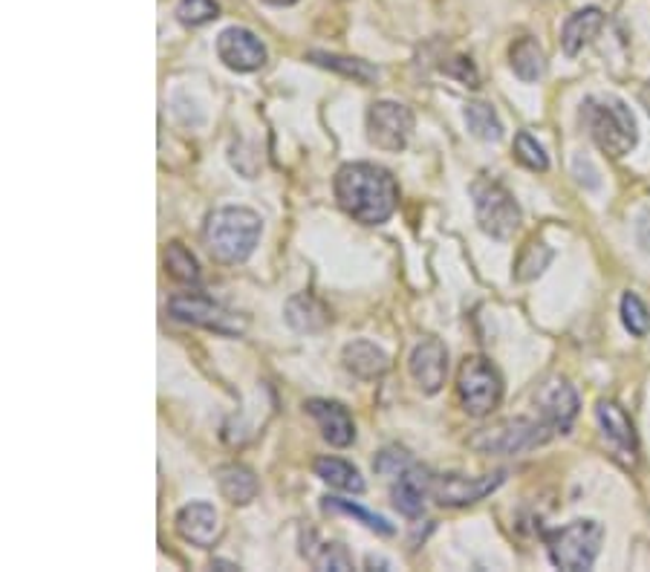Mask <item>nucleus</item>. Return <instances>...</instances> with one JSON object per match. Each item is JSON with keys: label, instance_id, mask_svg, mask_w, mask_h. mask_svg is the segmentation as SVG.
<instances>
[{"label": "nucleus", "instance_id": "nucleus-35", "mask_svg": "<svg viewBox=\"0 0 650 572\" xmlns=\"http://www.w3.org/2000/svg\"><path fill=\"white\" fill-rule=\"evenodd\" d=\"M642 105H645V110L650 113V81L642 87Z\"/></svg>", "mask_w": 650, "mask_h": 572}, {"label": "nucleus", "instance_id": "nucleus-29", "mask_svg": "<svg viewBox=\"0 0 650 572\" xmlns=\"http://www.w3.org/2000/svg\"><path fill=\"white\" fill-rule=\"evenodd\" d=\"M621 321H625V327L636 339H642V336L650 333V312L636 293H627L625 298H621Z\"/></svg>", "mask_w": 650, "mask_h": 572}, {"label": "nucleus", "instance_id": "nucleus-33", "mask_svg": "<svg viewBox=\"0 0 650 572\" xmlns=\"http://www.w3.org/2000/svg\"><path fill=\"white\" fill-rule=\"evenodd\" d=\"M410 465H414V460H410L408 451L399 449V446H390V449H385L382 454H376V460H373V469H376V472L394 480L403 472H408Z\"/></svg>", "mask_w": 650, "mask_h": 572}, {"label": "nucleus", "instance_id": "nucleus-28", "mask_svg": "<svg viewBox=\"0 0 650 572\" xmlns=\"http://www.w3.org/2000/svg\"><path fill=\"white\" fill-rule=\"evenodd\" d=\"M304 556L310 558V564L316 570H335V572H348L353 570V561H350L348 549L341 543H318L316 549L304 547Z\"/></svg>", "mask_w": 650, "mask_h": 572}, {"label": "nucleus", "instance_id": "nucleus-37", "mask_svg": "<svg viewBox=\"0 0 650 572\" xmlns=\"http://www.w3.org/2000/svg\"><path fill=\"white\" fill-rule=\"evenodd\" d=\"M264 3H272V7H293L295 0H264Z\"/></svg>", "mask_w": 650, "mask_h": 572}, {"label": "nucleus", "instance_id": "nucleus-36", "mask_svg": "<svg viewBox=\"0 0 650 572\" xmlns=\"http://www.w3.org/2000/svg\"><path fill=\"white\" fill-rule=\"evenodd\" d=\"M367 566H382V570H387L390 564H387V561H382V558L371 556V558H367Z\"/></svg>", "mask_w": 650, "mask_h": 572}, {"label": "nucleus", "instance_id": "nucleus-8", "mask_svg": "<svg viewBox=\"0 0 650 572\" xmlns=\"http://www.w3.org/2000/svg\"><path fill=\"white\" fill-rule=\"evenodd\" d=\"M168 312L177 321L206 327V330H214V333L223 336H241L246 330V318L225 310L223 304H217L214 298L202 293H177L168 301Z\"/></svg>", "mask_w": 650, "mask_h": 572}, {"label": "nucleus", "instance_id": "nucleus-2", "mask_svg": "<svg viewBox=\"0 0 650 572\" xmlns=\"http://www.w3.org/2000/svg\"><path fill=\"white\" fill-rule=\"evenodd\" d=\"M264 232L261 217L252 209H241V206H225L206 217V229H202V240L206 249L217 263H243L252 252H255L257 240Z\"/></svg>", "mask_w": 650, "mask_h": 572}, {"label": "nucleus", "instance_id": "nucleus-3", "mask_svg": "<svg viewBox=\"0 0 650 572\" xmlns=\"http://www.w3.org/2000/svg\"><path fill=\"white\" fill-rule=\"evenodd\" d=\"M581 119L587 124L590 136L613 160H621L639 142V128L625 101L619 96L598 94L581 105Z\"/></svg>", "mask_w": 650, "mask_h": 572}, {"label": "nucleus", "instance_id": "nucleus-23", "mask_svg": "<svg viewBox=\"0 0 650 572\" xmlns=\"http://www.w3.org/2000/svg\"><path fill=\"white\" fill-rule=\"evenodd\" d=\"M316 474L324 480L327 486L341 488V492H353V495H362L364 492V480L356 465H350L348 460H339V457H321V460H316Z\"/></svg>", "mask_w": 650, "mask_h": 572}, {"label": "nucleus", "instance_id": "nucleus-21", "mask_svg": "<svg viewBox=\"0 0 650 572\" xmlns=\"http://www.w3.org/2000/svg\"><path fill=\"white\" fill-rule=\"evenodd\" d=\"M287 321L293 330H298V333H316V330L327 327L330 312H327V307L318 301V298L304 293V295H295V298H289L287 301Z\"/></svg>", "mask_w": 650, "mask_h": 572}, {"label": "nucleus", "instance_id": "nucleus-27", "mask_svg": "<svg viewBox=\"0 0 650 572\" xmlns=\"http://www.w3.org/2000/svg\"><path fill=\"white\" fill-rule=\"evenodd\" d=\"M324 512H330V515H350V518H356L359 524H364L367 529H373V532L394 535V526L387 524V520L382 518V515H373V512L362 509V506H359V503H353V501H341V497H327Z\"/></svg>", "mask_w": 650, "mask_h": 572}, {"label": "nucleus", "instance_id": "nucleus-16", "mask_svg": "<svg viewBox=\"0 0 650 572\" xmlns=\"http://www.w3.org/2000/svg\"><path fill=\"white\" fill-rule=\"evenodd\" d=\"M177 532L194 547L209 549L220 538V518L211 503H188L177 512Z\"/></svg>", "mask_w": 650, "mask_h": 572}, {"label": "nucleus", "instance_id": "nucleus-31", "mask_svg": "<svg viewBox=\"0 0 650 572\" xmlns=\"http://www.w3.org/2000/svg\"><path fill=\"white\" fill-rule=\"evenodd\" d=\"M220 15L214 0H183L177 7V21L183 26H202Z\"/></svg>", "mask_w": 650, "mask_h": 572}, {"label": "nucleus", "instance_id": "nucleus-12", "mask_svg": "<svg viewBox=\"0 0 650 572\" xmlns=\"http://www.w3.org/2000/svg\"><path fill=\"white\" fill-rule=\"evenodd\" d=\"M217 55L234 73H255L266 64V47L255 32L243 30V26H229L220 32Z\"/></svg>", "mask_w": 650, "mask_h": 572}, {"label": "nucleus", "instance_id": "nucleus-17", "mask_svg": "<svg viewBox=\"0 0 650 572\" xmlns=\"http://www.w3.org/2000/svg\"><path fill=\"white\" fill-rule=\"evenodd\" d=\"M428 495H433V477L428 469H419V465H410L408 472H403L394 483V506L408 518H419L426 512Z\"/></svg>", "mask_w": 650, "mask_h": 572}, {"label": "nucleus", "instance_id": "nucleus-7", "mask_svg": "<svg viewBox=\"0 0 650 572\" xmlns=\"http://www.w3.org/2000/svg\"><path fill=\"white\" fill-rule=\"evenodd\" d=\"M458 394L469 417H486L504 399V380L488 359H465L458 376Z\"/></svg>", "mask_w": 650, "mask_h": 572}, {"label": "nucleus", "instance_id": "nucleus-11", "mask_svg": "<svg viewBox=\"0 0 650 572\" xmlns=\"http://www.w3.org/2000/svg\"><path fill=\"white\" fill-rule=\"evenodd\" d=\"M596 417L598 426H602L604 440H607V446L613 449V457H616L625 469H636V463H639V437H636V428L634 422H630V417H627L619 405L607 403V399L598 403Z\"/></svg>", "mask_w": 650, "mask_h": 572}, {"label": "nucleus", "instance_id": "nucleus-32", "mask_svg": "<svg viewBox=\"0 0 650 572\" xmlns=\"http://www.w3.org/2000/svg\"><path fill=\"white\" fill-rule=\"evenodd\" d=\"M550 261H552V249H547L543 243H529L518 261V280L538 278V275L550 266Z\"/></svg>", "mask_w": 650, "mask_h": 572}, {"label": "nucleus", "instance_id": "nucleus-13", "mask_svg": "<svg viewBox=\"0 0 650 572\" xmlns=\"http://www.w3.org/2000/svg\"><path fill=\"white\" fill-rule=\"evenodd\" d=\"M535 405L541 410V419L555 433H570L575 417H579V394L575 387L564 380H550L538 387Z\"/></svg>", "mask_w": 650, "mask_h": 572}, {"label": "nucleus", "instance_id": "nucleus-1", "mask_svg": "<svg viewBox=\"0 0 650 572\" xmlns=\"http://www.w3.org/2000/svg\"><path fill=\"white\" fill-rule=\"evenodd\" d=\"M335 200L364 226L385 223L399 206V186L390 170L373 163H348L335 174Z\"/></svg>", "mask_w": 650, "mask_h": 572}, {"label": "nucleus", "instance_id": "nucleus-14", "mask_svg": "<svg viewBox=\"0 0 650 572\" xmlns=\"http://www.w3.org/2000/svg\"><path fill=\"white\" fill-rule=\"evenodd\" d=\"M410 376L426 394H437L449 376V350L440 339L419 341L410 353Z\"/></svg>", "mask_w": 650, "mask_h": 572}, {"label": "nucleus", "instance_id": "nucleus-24", "mask_svg": "<svg viewBox=\"0 0 650 572\" xmlns=\"http://www.w3.org/2000/svg\"><path fill=\"white\" fill-rule=\"evenodd\" d=\"M465 124H469V131L483 142H500L504 140V124L497 119L495 108L486 105V101H469L465 105Z\"/></svg>", "mask_w": 650, "mask_h": 572}, {"label": "nucleus", "instance_id": "nucleus-9", "mask_svg": "<svg viewBox=\"0 0 650 572\" xmlns=\"http://www.w3.org/2000/svg\"><path fill=\"white\" fill-rule=\"evenodd\" d=\"M414 133V113L399 101H376L367 110V140L379 151H403Z\"/></svg>", "mask_w": 650, "mask_h": 572}, {"label": "nucleus", "instance_id": "nucleus-6", "mask_svg": "<svg viewBox=\"0 0 650 572\" xmlns=\"http://www.w3.org/2000/svg\"><path fill=\"white\" fill-rule=\"evenodd\" d=\"M552 428L547 422H535V419H506L500 426L483 428L481 433H474L469 446L481 454H524L552 437Z\"/></svg>", "mask_w": 650, "mask_h": 572}, {"label": "nucleus", "instance_id": "nucleus-26", "mask_svg": "<svg viewBox=\"0 0 650 572\" xmlns=\"http://www.w3.org/2000/svg\"><path fill=\"white\" fill-rule=\"evenodd\" d=\"M165 272L179 284H197L200 280V263L183 243H170L165 252Z\"/></svg>", "mask_w": 650, "mask_h": 572}, {"label": "nucleus", "instance_id": "nucleus-19", "mask_svg": "<svg viewBox=\"0 0 650 572\" xmlns=\"http://www.w3.org/2000/svg\"><path fill=\"white\" fill-rule=\"evenodd\" d=\"M602 26H604L602 9L596 7L579 9L575 15L566 18L564 30H561V47H564V53L570 55V58H575V55L587 47L598 32H602Z\"/></svg>", "mask_w": 650, "mask_h": 572}, {"label": "nucleus", "instance_id": "nucleus-22", "mask_svg": "<svg viewBox=\"0 0 650 572\" xmlns=\"http://www.w3.org/2000/svg\"><path fill=\"white\" fill-rule=\"evenodd\" d=\"M509 64L520 81H538L547 73V55L535 38H518L509 50Z\"/></svg>", "mask_w": 650, "mask_h": 572}, {"label": "nucleus", "instance_id": "nucleus-30", "mask_svg": "<svg viewBox=\"0 0 650 572\" xmlns=\"http://www.w3.org/2000/svg\"><path fill=\"white\" fill-rule=\"evenodd\" d=\"M515 160H518L524 168L529 170H547L550 168V156L538 145V140H532V133L520 131L515 136Z\"/></svg>", "mask_w": 650, "mask_h": 572}, {"label": "nucleus", "instance_id": "nucleus-4", "mask_svg": "<svg viewBox=\"0 0 650 572\" xmlns=\"http://www.w3.org/2000/svg\"><path fill=\"white\" fill-rule=\"evenodd\" d=\"M602 541L604 526L598 520H573V524L547 535V549H550V561L558 570L584 572L596 564Z\"/></svg>", "mask_w": 650, "mask_h": 572}, {"label": "nucleus", "instance_id": "nucleus-10", "mask_svg": "<svg viewBox=\"0 0 650 572\" xmlns=\"http://www.w3.org/2000/svg\"><path fill=\"white\" fill-rule=\"evenodd\" d=\"M506 472L483 474V477H463V474H442V477L433 480V501L440 506H472V503H481L483 497H488L492 492L504 486Z\"/></svg>", "mask_w": 650, "mask_h": 572}, {"label": "nucleus", "instance_id": "nucleus-25", "mask_svg": "<svg viewBox=\"0 0 650 572\" xmlns=\"http://www.w3.org/2000/svg\"><path fill=\"white\" fill-rule=\"evenodd\" d=\"M310 58L318 64V67H327V70L339 73V76L353 78V81H359V85H371V81L379 78V70H376V67H371L367 62H359V58H341V55H330V53H312Z\"/></svg>", "mask_w": 650, "mask_h": 572}, {"label": "nucleus", "instance_id": "nucleus-18", "mask_svg": "<svg viewBox=\"0 0 650 572\" xmlns=\"http://www.w3.org/2000/svg\"><path fill=\"white\" fill-rule=\"evenodd\" d=\"M341 362H344V367H348L353 376H359V380L371 382V380H379V376H385L387 367H390V362H387V353L382 348H376L373 341H350L348 348L341 350Z\"/></svg>", "mask_w": 650, "mask_h": 572}, {"label": "nucleus", "instance_id": "nucleus-20", "mask_svg": "<svg viewBox=\"0 0 650 572\" xmlns=\"http://www.w3.org/2000/svg\"><path fill=\"white\" fill-rule=\"evenodd\" d=\"M217 486H220V495L234 506H246L257 497V477L249 472L246 465H223L217 472Z\"/></svg>", "mask_w": 650, "mask_h": 572}, {"label": "nucleus", "instance_id": "nucleus-15", "mask_svg": "<svg viewBox=\"0 0 650 572\" xmlns=\"http://www.w3.org/2000/svg\"><path fill=\"white\" fill-rule=\"evenodd\" d=\"M307 414L318 422L321 437L335 449H348L350 442L356 440V422H353L344 405L330 403V399H310Z\"/></svg>", "mask_w": 650, "mask_h": 572}, {"label": "nucleus", "instance_id": "nucleus-5", "mask_svg": "<svg viewBox=\"0 0 650 572\" xmlns=\"http://www.w3.org/2000/svg\"><path fill=\"white\" fill-rule=\"evenodd\" d=\"M474 197V215L481 223L483 232L495 240H509L518 232L520 226V206L515 202L509 191H506L497 179L481 177L474 179L472 186Z\"/></svg>", "mask_w": 650, "mask_h": 572}, {"label": "nucleus", "instance_id": "nucleus-34", "mask_svg": "<svg viewBox=\"0 0 650 572\" xmlns=\"http://www.w3.org/2000/svg\"><path fill=\"white\" fill-rule=\"evenodd\" d=\"M442 70L449 73V76H458L463 85L477 87V70H474L472 58H454L451 64H442Z\"/></svg>", "mask_w": 650, "mask_h": 572}]
</instances>
